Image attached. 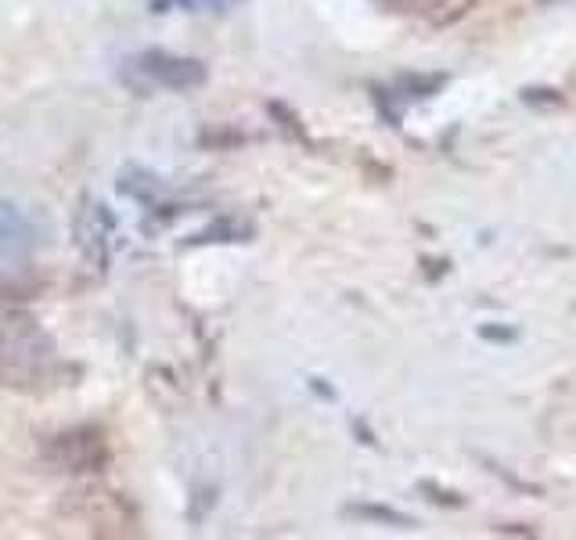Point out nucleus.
Segmentation results:
<instances>
[{
  "label": "nucleus",
  "instance_id": "1",
  "mask_svg": "<svg viewBox=\"0 0 576 540\" xmlns=\"http://www.w3.org/2000/svg\"><path fill=\"white\" fill-rule=\"evenodd\" d=\"M62 368L65 360L33 314L11 310L0 317V386L22 396H44L65 386Z\"/></svg>",
  "mask_w": 576,
  "mask_h": 540
},
{
  "label": "nucleus",
  "instance_id": "2",
  "mask_svg": "<svg viewBox=\"0 0 576 540\" xmlns=\"http://www.w3.org/2000/svg\"><path fill=\"white\" fill-rule=\"evenodd\" d=\"M206 80H209V69L202 58L162 51V47L137 51L123 62V83L126 87H134L137 94H148V90H173V94H184V90L206 87Z\"/></svg>",
  "mask_w": 576,
  "mask_h": 540
},
{
  "label": "nucleus",
  "instance_id": "3",
  "mask_svg": "<svg viewBox=\"0 0 576 540\" xmlns=\"http://www.w3.org/2000/svg\"><path fill=\"white\" fill-rule=\"evenodd\" d=\"M112 461L105 429L98 425H72L44 440V465L65 476H98Z\"/></svg>",
  "mask_w": 576,
  "mask_h": 540
},
{
  "label": "nucleus",
  "instance_id": "4",
  "mask_svg": "<svg viewBox=\"0 0 576 540\" xmlns=\"http://www.w3.org/2000/svg\"><path fill=\"white\" fill-rule=\"evenodd\" d=\"M62 515L83 522L87 533H94V537H130V533H137L134 508L119 494H105V490L69 494V504H62Z\"/></svg>",
  "mask_w": 576,
  "mask_h": 540
},
{
  "label": "nucleus",
  "instance_id": "5",
  "mask_svg": "<svg viewBox=\"0 0 576 540\" xmlns=\"http://www.w3.org/2000/svg\"><path fill=\"white\" fill-rule=\"evenodd\" d=\"M393 11H404V15H422L429 18L432 26H447L458 15H465L468 0H386Z\"/></svg>",
  "mask_w": 576,
  "mask_h": 540
},
{
  "label": "nucleus",
  "instance_id": "6",
  "mask_svg": "<svg viewBox=\"0 0 576 540\" xmlns=\"http://www.w3.org/2000/svg\"><path fill=\"white\" fill-rule=\"evenodd\" d=\"M342 515H350V519H360V522H375V526H393V530H414V526H418L411 515L396 512L389 504H371V501L346 504Z\"/></svg>",
  "mask_w": 576,
  "mask_h": 540
},
{
  "label": "nucleus",
  "instance_id": "7",
  "mask_svg": "<svg viewBox=\"0 0 576 540\" xmlns=\"http://www.w3.org/2000/svg\"><path fill=\"white\" fill-rule=\"evenodd\" d=\"M447 87V76L443 72H407V76H400L396 80V94L404 101H425L432 98V94H440V90Z\"/></svg>",
  "mask_w": 576,
  "mask_h": 540
},
{
  "label": "nucleus",
  "instance_id": "8",
  "mask_svg": "<svg viewBox=\"0 0 576 540\" xmlns=\"http://www.w3.org/2000/svg\"><path fill=\"white\" fill-rule=\"evenodd\" d=\"M29 220L11 202H0V249H15L29 242Z\"/></svg>",
  "mask_w": 576,
  "mask_h": 540
},
{
  "label": "nucleus",
  "instance_id": "9",
  "mask_svg": "<svg viewBox=\"0 0 576 540\" xmlns=\"http://www.w3.org/2000/svg\"><path fill=\"white\" fill-rule=\"evenodd\" d=\"M242 0H155V11H170V8H180V11H231L238 8Z\"/></svg>",
  "mask_w": 576,
  "mask_h": 540
},
{
  "label": "nucleus",
  "instance_id": "10",
  "mask_svg": "<svg viewBox=\"0 0 576 540\" xmlns=\"http://www.w3.org/2000/svg\"><path fill=\"white\" fill-rule=\"evenodd\" d=\"M238 234H249V227L238 224V220H220V224L195 234V242H238Z\"/></svg>",
  "mask_w": 576,
  "mask_h": 540
},
{
  "label": "nucleus",
  "instance_id": "11",
  "mask_svg": "<svg viewBox=\"0 0 576 540\" xmlns=\"http://www.w3.org/2000/svg\"><path fill=\"white\" fill-rule=\"evenodd\" d=\"M418 494H425L432 504H443V508H465V497H461L458 490H447V486L432 483V479H422V483H418Z\"/></svg>",
  "mask_w": 576,
  "mask_h": 540
},
{
  "label": "nucleus",
  "instance_id": "12",
  "mask_svg": "<svg viewBox=\"0 0 576 540\" xmlns=\"http://www.w3.org/2000/svg\"><path fill=\"white\" fill-rule=\"evenodd\" d=\"M522 101L533 108H558L562 105V94L555 87H526L522 90Z\"/></svg>",
  "mask_w": 576,
  "mask_h": 540
},
{
  "label": "nucleus",
  "instance_id": "13",
  "mask_svg": "<svg viewBox=\"0 0 576 540\" xmlns=\"http://www.w3.org/2000/svg\"><path fill=\"white\" fill-rule=\"evenodd\" d=\"M270 116H278L281 119V130L292 137H299V141L306 144V134H303V126H299V116H292L285 105H278V101H270Z\"/></svg>",
  "mask_w": 576,
  "mask_h": 540
},
{
  "label": "nucleus",
  "instance_id": "14",
  "mask_svg": "<svg viewBox=\"0 0 576 540\" xmlns=\"http://www.w3.org/2000/svg\"><path fill=\"white\" fill-rule=\"evenodd\" d=\"M479 335H483V339H497V342L515 339V332H508V328H479Z\"/></svg>",
  "mask_w": 576,
  "mask_h": 540
},
{
  "label": "nucleus",
  "instance_id": "15",
  "mask_svg": "<svg viewBox=\"0 0 576 540\" xmlns=\"http://www.w3.org/2000/svg\"><path fill=\"white\" fill-rule=\"evenodd\" d=\"M540 4H558V0H540Z\"/></svg>",
  "mask_w": 576,
  "mask_h": 540
}]
</instances>
